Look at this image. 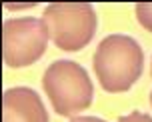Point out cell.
<instances>
[{
  "label": "cell",
  "mask_w": 152,
  "mask_h": 122,
  "mask_svg": "<svg viewBox=\"0 0 152 122\" xmlns=\"http://www.w3.org/2000/svg\"><path fill=\"white\" fill-rule=\"evenodd\" d=\"M92 64L106 92H126L144 70V52L132 36L110 34L100 40Z\"/></svg>",
  "instance_id": "6da1fadb"
},
{
  "label": "cell",
  "mask_w": 152,
  "mask_h": 122,
  "mask_svg": "<svg viewBox=\"0 0 152 122\" xmlns=\"http://www.w3.org/2000/svg\"><path fill=\"white\" fill-rule=\"evenodd\" d=\"M42 86L54 112L60 116H76L92 104V80L74 60L52 62L42 76Z\"/></svg>",
  "instance_id": "7a4b0ae2"
},
{
  "label": "cell",
  "mask_w": 152,
  "mask_h": 122,
  "mask_svg": "<svg viewBox=\"0 0 152 122\" xmlns=\"http://www.w3.org/2000/svg\"><path fill=\"white\" fill-rule=\"evenodd\" d=\"M42 20L52 42L66 52L82 50L94 38L98 26V16L88 2H52L44 8Z\"/></svg>",
  "instance_id": "3957f363"
},
{
  "label": "cell",
  "mask_w": 152,
  "mask_h": 122,
  "mask_svg": "<svg viewBox=\"0 0 152 122\" xmlns=\"http://www.w3.org/2000/svg\"><path fill=\"white\" fill-rule=\"evenodd\" d=\"M50 32L42 18H6L2 24V58L10 68L30 66L46 52Z\"/></svg>",
  "instance_id": "277c9868"
},
{
  "label": "cell",
  "mask_w": 152,
  "mask_h": 122,
  "mask_svg": "<svg viewBox=\"0 0 152 122\" xmlns=\"http://www.w3.org/2000/svg\"><path fill=\"white\" fill-rule=\"evenodd\" d=\"M2 122H48V112L36 90L16 86L2 94Z\"/></svg>",
  "instance_id": "5b68a950"
},
{
  "label": "cell",
  "mask_w": 152,
  "mask_h": 122,
  "mask_svg": "<svg viewBox=\"0 0 152 122\" xmlns=\"http://www.w3.org/2000/svg\"><path fill=\"white\" fill-rule=\"evenodd\" d=\"M136 18L148 32H152V2H138L136 4Z\"/></svg>",
  "instance_id": "8992f818"
},
{
  "label": "cell",
  "mask_w": 152,
  "mask_h": 122,
  "mask_svg": "<svg viewBox=\"0 0 152 122\" xmlns=\"http://www.w3.org/2000/svg\"><path fill=\"white\" fill-rule=\"evenodd\" d=\"M118 122H152V116L134 110V112H130V114H126V116H120Z\"/></svg>",
  "instance_id": "52a82bcc"
},
{
  "label": "cell",
  "mask_w": 152,
  "mask_h": 122,
  "mask_svg": "<svg viewBox=\"0 0 152 122\" xmlns=\"http://www.w3.org/2000/svg\"><path fill=\"white\" fill-rule=\"evenodd\" d=\"M70 122H106V120L96 118V116H76V118H72Z\"/></svg>",
  "instance_id": "ba28073f"
},
{
  "label": "cell",
  "mask_w": 152,
  "mask_h": 122,
  "mask_svg": "<svg viewBox=\"0 0 152 122\" xmlns=\"http://www.w3.org/2000/svg\"><path fill=\"white\" fill-rule=\"evenodd\" d=\"M34 4H6V8H32Z\"/></svg>",
  "instance_id": "9c48e42d"
},
{
  "label": "cell",
  "mask_w": 152,
  "mask_h": 122,
  "mask_svg": "<svg viewBox=\"0 0 152 122\" xmlns=\"http://www.w3.org/2000/svg\"><path fill=\"white\" fill-rule=\"evenodd\" d=\"M150 104H152V92H150Z\"/></svg>",
  "instance_id": "30bf717a"
},
{
  "label": "cell",
  "mask_w": 152,
  "mask_h": 122,
  "mask_svg": "<svg viewBox=\"0 0 152 122\" xmlns=\"http://www.w3.org/2000/svg\"><path fill=\"white\" fill-rule=\"evenodd\" d=\"M150 74H152V66H150Z\"/></svg>",
  "instance_id": "8fae6325"
}]
</instances>
